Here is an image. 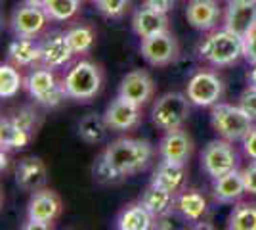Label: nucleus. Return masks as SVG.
Segmentation results:
<instances>
[{
    "mask_svg": "<svg viewBox=\"0 0 256 230\" xmlns=\"http://www.w3.org/2000/svg\"><path fill=\"white\" fill-rule=\"evenodd\" d=\"M46 178H48V171L40 157H34V155L23 157L16 167V182L23 190L36 192L46 184Z\"/></svg>",
    "mask_w": 256,
    "mask_h": 230,
    "instance_id": "obj_17",
    "label": "nucleus"
},
{
    "mask_svg": "<svg viewBox=\"0 0 256 230\" xmlns=\"http://www.w3.org/2000/svg\"><path fill=\"white\" fill-rule=\"evenodd\" d=\"M25 2H27V4H34V6H42L44 8V4H46L48 0H25Z\"/></svg>",
    "mask_w": 256,
    "mask_h": 230,
    "instance_id": "obj_41",
    "label": "nucleus"
},
{
    "mask_svg": "<svg viewBox=\"0 0 256 230\" xmlns=\"http://www.w3.org/2000/svg\"><path fill=\"white\" fill-rule=\"evenodd\" d=\"M210 121L214 131L230 142L245 140L246 134L252 131V119L241 108L230 104H214Z\"/></svg>",
    "mask_w": 256,
    "mask_h": 230,
    "instance_id": "obj_4",
    "label": "nucleus"
},
{
    "mask_svg": "<svg viewBox=\"0 0 256 230\" xmlns=\"http://www.w3.org/2000/svg\"><path fill=\"white\" fill-rule=\"evenodd\" d=\"M142 56L151 66H168L178 58V43L168 31L142 39Z\"/></svg>",
    "mask_w": 256,
    "mask_h": 230,
    "instance_id": "obj_7",
    "label": "nucleus"
},
{
    "mask_svg": "<svg viewBox=\"0 0 256 230\" xmlns=\"http://www.w3.org/2000/svg\"><path fill=\"white\" fill-rule=\"evenodd\" d=\"M31 140V132L18 125L14 117H4L0 121V144L2 150H20Z\"/></svg>",
    "mask_w": 256,
    "mask_h": 230,
    "instance_id": "obj_23",
    "label": "nucleus"
},
{
    "mask_svg": "<svg viewBox=\"0 0 256 230\" xmlns=\"http://www.w3.org/2000/svg\"><path fill=\"white\" fill-rule=\"evenodd\" d=\"M256 25V0H230L226 10V29L245 37Z\"/></svg>",
    "mask_w": 256,
    "mask_h": 230,
    "instance_id": "obj_11",
    "label": "nucleus"
},
{
    "mask_svg": "<svg viewBox=\"0 0 256 230\" xmlns=\"http://www.w3.org/2000/svg\"><path fill=\"white\" fill-rule=\"evenodd\" d=\"M199 54L212 66H232L243 56V37L228 29L214 31L204 37V41L199 46Z\"/></svg>",
    "mask_w": 256,
    "mask_h": 230,
    "instance_id": "obj_2",
    "label": "nucleus"
},
{
    "mask_svg": "<svg viewBox=\"0 0 256 230\" xmlns=\"http://www.w3.org/2000/svg\"><path fill=\"white\" fill-rule=\"evenodd\" d=\"M178 209L188 220H201L206 215V199L195 190H188L178 197Z\"/></svg>",
    "mask_w": 256,
    "mask_h": 230,
    "instance_id": "obj_27",
    "label": "nucleus"
},
{
    "mask_svg": "<svg viewBox=\"0 0 256 230\" xmlns=\"http://www.w3.org/2000/svg\"><path fill=\"white\" fill-rule=\"evenodd\" d=\"M186 18L192 27L199 31H208L220 18V8L216 0H190L186 8Z\"/></svg>",
    "mask_w": 256,
    "mask_h": 230,
    "instance_id": "obj_18",
    "label": "nucleus"
},
{
    "mask_svg": "<svg viewBox=\"0 0 256 230\" xmlns=\"http://www.w3.org/2000/svg\"><path fill=\"white\" fill-rule=\"evenodd\" d=\"M151 144L146 140H134V138H120L115 140L107 150L102 153V157L107 161L111 169H115L118 175L128 176L142 171L151 159Z\"/></svg>",
    "mask_w": 256,
    "mask_h": 230,
    "instance_id": "obj_1",
    "label": "nucleus"
},
{
    "mask_svg": "<svg viewBox=\"0 0 256 230\" xmlns=\"http://www.w3.org/2000/svg\"><path fill=\"white\" fill-rule=\"evenodd\" d=\"M132 27L138 37L142 39H148V37H153V35H159L168 31V18L164 12L157 10L150 6L148 2L136 10L134 18H132Z\"/></svg>",
    "mask_w": 256,
    "mask_h": 230,
    "instance_id": "obj_14",
    "label": "nucleus"
},
{
    "mask_svg": "<svg viewBox=\"0 0 256 230\" xmlns=\"http://www.w3.org/2000/svg\"><path fill=\"white\" fill-rule=\"evenodd\" d=\"M224 92V85L210 71H201L188 83V98L195 106H214Z\"/></svg>",
    "mask_w": 256,
    "mask_h": 230,
    "instance_id": "obj_9",
    "label": "nucleus"
},
{
    "mask_svg": "<svg viewBox=\"0 0 256 230\" xmlns=\"http://www.w3.org/2000/svg\"><path fill=\"white\" fill-rule=\"evenodd\" d=\"M0 157H2V171H4V169L8 167V157H6V153H4V150H2V155H0Z\"/></svg>",
    "mask_w": 256,
    "mask_h": 230,
    "instance_id": "obj_42",
    "label": "nucleus"
},
{
    "mask_svg": "<svg viewBox=\"0 0 256 230\" xmlns=\"http://www.w3.org/2000/svg\"><path fill=\"white\" fill-rule=\"evenodd\" d=\"M237 155L230 146V140H212L203 152V167L212 178L226 175L235 169Z\"/></svg>",
    "mask_w": 256,
    "mask_h": 230,
    "instance_id": "obj_8",
    "label": "nucleus"
},
{
    "mask_svg": "<svg viewBox=\"0 0 256 230\" xmlns=\"http://www.w3.org/2000/svg\"><path fill=\"white\" fill-rule=\"evenodd\" d=\"M151 182L164 188V190H168V192H178L184 186V182H186V165L162 159L159 167L155 169Z\"/></svg>",
    "mask_w": 256,
    "mask_h": 230,
    "instance_id": "obj_20",
    "label": "nucleus"
},
{
    "mask_svg": "<svg viewBox=\"0 0 256 230\" xmlns=\"http://www.w3.org/2000/svg\"><path fill=\"white\" fill-rule=\"evenodd\" d=\"M140 203L148 209L153 217H164L166 213H170L172 205H174V192H168V190L151 182L150 186L146 188V192L142 194Z\"/></svg>",
    "mask_w": 256,
    "mask_h": 230,
    "instance_id": "obj_22",
    "label": "nucleus"
},
{
    "mask_svg": "<svg viewBox=\"0 0 256 230\" xmlns=\"http://www.w3.org/2000/svg\"><path fill=\"white\" fill-rule=\"evenodd\" d=\"M151 215L148 209L142 203L136 205H128L120 215H118L117 226L120 230H148L151 228Z\"/></svg>",
    "mask_w": 256,
    "mask_h": 230,
    "instance_id": "obj_26",
    "label": "nucleus"
},
{
    "mask_svg": "<svg viewBox=\"0 0 256 230\" xmlns=\"http://www.w3.org/2000/svg\"><path fill=\"white\" fill-rule=\"evenodd\" d=\"M107 125L106 117L98 115V113H88L78 123V136L86 144H100L106 140L107 136Z\"/></svg>",
    "mask_w": 256,
    "mask_h": 230,
    "instance_id": "obj_25",
    "label": "nucleus"
},
{
    "mask_svg": "<svg viewBox=\"0 0 256 230\" xmlns=\"http://www.w3.org/2000/svg\"><path fill=\"white\" fill-rule=\"evenodd\" d=\"M12 117H14V121L18 125H22L25 131L32 132L34 123H36V113H34V110H31V108H22V110L18 111L16 115H12Z\"/></svg>",
    "mask_w": 256,
    "mask_h": 230,
    "instance_id": "obj_35",
    "label": "nucleus"
},
{
    "mask_svg": "<svg viewBox=\"0 0 256 230\" xmlns=\"http://www.w3.org/2000/svg\"><path fill=\"white\" fill-rule=\"evenodd\" d=\"M243 56L250 64H256V25L243 37Z\"/></svg>",
    "mask_w": 256,
    "mask_h": 230,
    "instance_id": "obj_36",
    "label": "nucleus"
},
{
    "mask_svg": "<svg viewBox=\"0 0 256 230\" xmlns=\"http://www.w3.org/2000/svg\"><path fill=\"white\" fill-rule=\"evenodd\" d=\"M246 192L245 188V180H243V173L239 171H230L226 175L214 178V197L218 201H224V203H230V201H235L243 196Z\"/></svg>",
    "mask_w": 256,
    "mask_h": 230,
    "instance_id": "obj_21",
    "label": "nucleus"
},
{
    "mask_svg": "<svg viewBox=\"0 0 256 230\" xmlns=\"http://www.w3.org/2000/svg\"><path fill=\"white\" fill-rule=\"evenodd\" d=\"M243 150H245V153L250 159L256 161V129H252V131L246 134L245 142H243Z\"/></svg>",
    "mask_w": 256,
    "mask_h": 230,
    "instance_id": "obj_38",
    "label": "nucleus"
},
{
    "mask_svg": "<svg viewBox=\"0 0 256 230\" xmlns=\"http://www.w3.org/2000/svg\"><path fill=\"white\" fill-rule=\"evenodd\" d=\"M65 92L69 98L78 102L94 98L102 88V71L92 62H78L64 81Z\"/></svg>",
    "mask_w": 256,
    "mask_h": 230,
    "instance_id": "obj_5",
    "label": "nucleus"
},
{
    "mask_svg": "<svg viewBox=\"0 0 256 230\" xmlns=\"http://www.w3.org/2000/svg\"><path fill=\"white\" fill-rule=\"evenodd\" d=\"M104 117H106L109 129H113V131H128V129H134L138 125L140 106L130 102L128 98L117 96L107 106Z\"/></svg>",
    "mask_w": 256,
    "mask_h": 230,
    "instance_id": "obj_12",
    "label": "nucleus"
},
{
    "mask_svg": "<svg viewBox=\"0 0 256 230\" xmlns=\"http://www.w3.org/2000/svg\"><path fill=\"white\" fill-rule=\"evenodd\" d=\"M27 88H29L32 98L46 108H56L64 100V96H67L65 87L58 83V79L50 69L32 71L27 79Z\"/></svg>",
    "mask_w": 256,
    "mask_h": 230,
    "instance_id": "obj_6",
    "label": "nucleus"
},
{
    "mask_svg": "<svg viewBox=\"0 0 256 230\" xmlns=\"http://www.w3.org/2000/svg\"><path fill=\"white\" fill-rule=\"evenodd\" d=\"M94 178L100 182H106V184H115L118 180H122V176L118 175L115 169H111L102 155L98 157L96 165H94Z\"/></svg>",
    "mask_w": 256,
    "mask_h": 230,
    "instance_id": "obj_32",
    "label": "nucleus"
},
{
    "mask_svg": "<svg viewBox=\"0 0 256 230\" xmlns=\"http://www.w3.org/2000/svg\"><path fill=\"white\" fill-rule=\"evenodd\" d=\"M150 6H153V8H157V10H160V12H166L170 10L172 8V4H174V0H146Z\"/></svg>",
    "mask_w": 256,
    "mask_h": 230,
    "instance_id": "obj_39",
    "label": "nucleus"
},
{
    "mask_svg": "<svg viewBox=\"0 0 256 230\" xmlns=\"http://www.w3.org/2000/svg\"><path fill=\"white\" fill-rule=\"evenodd\" d=\"M40 48H42V56H40V62H42L46 67H62L65 66L71 58H73V48H71V44L67 41V35H52V37H48L42 44H40Z\"/></svg>",
    "mask_w": 256,
    "mask_h": 230,
    "instance_id": "obj_19",
    "label": "nucleus"
},
{
    "mask_svg": "<svg viewBox=\"0 0 256 230\" xmlns=\"http://www.w3.org/2000/svg\"><path fill=\"white\" fill-rule=\"evenodd\" d=\"M48 14L42 6L23 4L12 14V29L18 37H34L44 29Z\"/></svg>",
    "mask_w": 256,
    "mask_h": 230,
    "instance_id": "obj_10",
    "label": "nucleus"
},
{
    "mask_svg": "<svg viewBox=\"0 0 256 230\" xmlns=\"http://www.w3.org/2000/svg\"><path fill=\"white\" fill-rule=\"evenodd\" d=\"M96 4L107 18H120L126 12L130 0H96Z\"/></svg>",
    "mask_w": 256,
    "mask_h": 230,
    "instance_id": "obj_33",
    "label": "nucleus"
},
{
    "mask_svg": "<svg viewBox=\"0 0 256 230\" xmlns=\"http://www.w3.org/2000/svg\"><path fill=\"white\" fill-rule=\"evenodd\" d=\"M65 35H67V41H69L75 54H86V52H90V48L94 46V41H96L94 31L90 27H84V25L73 27V29H69Z\"/></svg>",
    "mask_w": 256,
    "mask_h": 230,
    "instance_id": "obj_29",
    "label": "nucleus"
},
{
    "mask_svg": "<svg viewBox=\"0 0 256 230\" xmlns=\"http://www.w3.org/2000/svg\"><path fill=\"white\" fill-rule=\"evenodd\" d=\"M62 213V199L52 190H36L32 194L27 215L29 220H38V222H52L60 217Z\"/></svg>",
    "mask_w": 256,
    "mask_h": 230,
    "instance_id": "obj_13",
    "label": "nucleus"
},
{
    "mask_svg": "<svg viewBox=\"0 0 256 230\" xmlns=\"http://www.w3.org/2000/svg\"><path fill=\"white\" fill-rule=\"evenodd\" d=\"M153 79H151L146 71H130L122 81H120V87H118V96L128 98L134 104H146L148 100L153 96Z\"/></svg>",
    "mask_w": 256,
    "mask_h": 230,
    "instance_id": "obj_16",
    "label": "nucleus"
},
{
    "mask_svg": "<svg viewBox=\"0 0 256 230\" xmlns=\"http://www.w3.org/2000/svg\"><path fill=\"white\" fill-rule=\"evenodd\" d=\"M232 230H256V203H237L230 217Z\"/></svg>",
    "mask_w": 256,
    "mask_h": 230,
    "instance_id": "obj_28",
    "label": "nucleus"
},
{
    "mask_svg": "<svg viewBox=\"0 0 256 230\" xmlns=\"http://www.w3.org/2000/svg\"><path fill=\"white\" fill-rule=\"evenodd\" d=\"M193 152L192 138L184 131L176 129V131H168L159 146V153L164 161H174V163H188Z\"/></svg>",
    "mask_w": 256,
    "mask_h": 230,
    "instance_id": "obj_15",
    "label": "nucleus"
},
{
    "mask_svg": "<svg viewBox=\"0 0 256 230\" xmlns=\"http://www.w3.org/2000/svg\"><path fill=\"white\" fill-rule=\"evenodd\" d=\"M239 108L252 121L256 119V87H248L243 90V94L239 98Z\"/></svg>",
    "mask_w": 256,
    "mask_h": 230,
    "instance_id": "obj_34",
    "label": "nucleus"
},
{
    "mask_svg": "<svg viewBox=\"0 0 256 230\" xmlns=\"http://www.w3.org/2000/svg\"><path fill=\"white\" fill-rule=\"evenodd\" d=\"M8 56L16 66H31L40 60L42 48H40V44L31 41V37H20L10 44Z\"/></svg>",
    "mask_w": 256,
    "mask_h": 230,
    "instance_id": "obj_24",
    "label": "nucleus"
},
{
    "mask_svg": "<svg viewBox=\"0 0 256 230\" xmlns=\"http://www.w3.org/2000/svg\"><path fill=\"white\" fill-rule=\"evenodd\" d=\"M243 180H245L246 192L256 196V161L252 165H248L243 171Z\"/></svg>",
    "mask_w": 256,
    "mask_h": 230,
    "instance_id": "obj_37",
    "label": "nucleus"
},
{
    "mask_svg": "<svg viewBox=\"0 0 256 230\" xmlns=\"http://www.w3.org/2000/svg\"><path fill=\"white\" fill-rule=\"evenodd\" d=\"M190 117V98L182 92L162 94L151 111V121L160 131L168 132L182 129V125Z\"/></svg>",
    "mask_w": 256,
    "mask_h": 230,
    "instance_id": "obj_3",
    "label": "nucleus"
},
{
    "mask_svg": "<svg viewBox=\"0 0 256 230\" xmlns=\"http://www.w3.org/2000/svg\"><path fill=\"white\" fill-rule=\"evenodd\" d=\"M22 88V75L10 64H2L0 67V96L14 98Z\"/></svg>",
    "mask_w": 256,
    "mask_h": 230,
    "instance_id": "obj_30",
    "label": "nucleus"
},
{
    "mask_svg": "<svg viewBox=\"0 0 256 230\" xmlns=\"http://www.w3.org/2000/svg\"><path fill=\"white\" fill-rule=\"evenodd\" d=\"M44 10L48 14V18H52L56 22H67L78 10V0H48L44 4Z\"/></svg>",
    "mask_w": 256,
    "mask_h": 230,
    "instance_id": "obj_31",
    "label": "nucleus"
},
{
    "mask_svg": "<svg viewBox=\"0 0 256 230\" xmlns=\"http://www.w3.org/2000/svg\"><path fill=\"white\" fill-rule=\"evenodd\" d=\"M248 83H250V87H256V64H252V69L248 73Z\"/></svg>",
    "mask_w": 256,
    "mask_h": 230,
    "instance_id": "obj_40",
    "label": "nucleus"
}]
</instances>
